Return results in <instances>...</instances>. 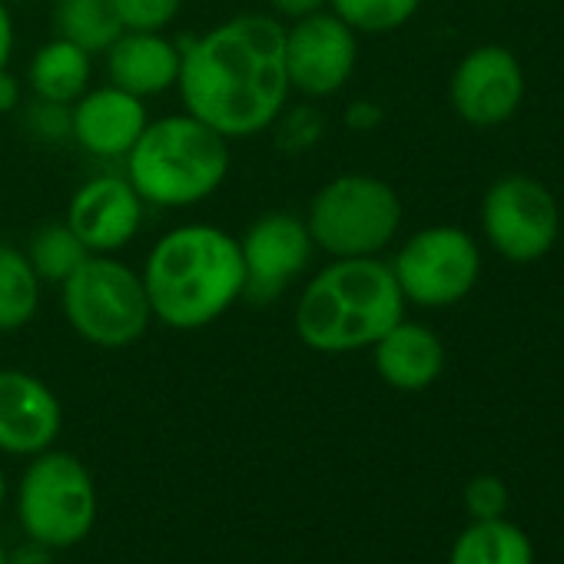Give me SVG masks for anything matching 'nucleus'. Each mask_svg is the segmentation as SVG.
<instances>
[{
    "label": "nucleus",
    "mask_w": 564,
    "mask_h": 564,
    "mask_svg": "<svg viewBox=\"0 0 564 564\" xmlns=\"http://www.w3.org/2000/svg\"><path fill=\"white\" fill-rule=\"evenodd\" d=\"M64 405L57 392L24 372V369H0V452L34 458L61 438Z\"/></svg>",
    "instance_id": "14"
},
{
    "label": "nucleus",
    "mask_w": 564,
    "mask_h": 564,
    "mask_svg": "<svg viewBox=\"0 0 564 564\" xmlns=\"http://www.w3.org/2000/svg\"><path fill=\"white\" fill-rule=\"evenodd\" d=\"M90 77H94V54L57 34L47 44H41L28 64V87L34 100L57 104V107L77 104L90 90Z\"/></svg>",
    "instance_id": "18"
},
{
    "label": "nucleus",
    "mask_w": 564,
    "mask_h": 564,
    "mask_svg": "<svg viewBox=\"0 0 564 564\" xmlns=\"http://www.w3.org/2000/svg\"><path fill=\"white\" fill-rule=\"evenodd\" d=\"M269 14L279 18L282 24H293L303 18H313L319 11H329V0H265Z\"/></svg>",
    "instance_id": "27"
},
{
    "label": "nucleus",
    "mask_w": 564,
    "mask_h": 564,
    "mask_svg": "<svg viewBox=\"0 0 564 564\" xmlns=\"http://www.w3.org/2000/svg\"><path fill=\"white\" fill-rule=\"evenodd\" d=\"M286 24L269 11L232 14L206 34L180 44L183 110L232 140L265 133L290 107Z\"/></svg>",
    "instance_id": "1"
},
{
    "label": "nucleus",
    "mask_w": 564,
    "mask_h": 564,
    "mask_svg": "<svg viewBox=\"0 0 564 564\" xmlns=\"http://www.w3.org/2000/svg\"><path fill=\"white\" fill-rule=\"evenodd\" d=\"M422 0H329V11L346 21L356 34H392L405 28Z\"/></svg>",
    "instance_id": "23"
},
{
    "label": "nucleus",
    "mask_w": 564,
    "mask_h": 564,
    "mask_svg": "<svg viewBox=\"0 0 564 564\" xmlns=\"http://www.w3.org/2000/svg\"><path fill=\"white\" fill-rule=\"evenodd\" d=\"M4 498H8V478L0 471V508H4Z\"/></svg>",
    "instance_id": "32"
},
{
    "label": "nucleus",
    "mask_w": 564,
    "mask_h": 564,
    "mask_svg": "<svg viewBox=\"0 0 564 564\" xmlns=\"http://www.w3.org/2000/svg\"><path fill=\"white\" fill-rule=\"evenodd\" d=\"M54 34L84 47L87 54H104L120 34L113 0H57L54 4Z\"/></svg>",
    "instance_id": "21"
},
{
    "label": "nucleus",
    "mask_w": 564,
    "mask_h": 564,
    "mask_svg": "<svg viewBox=\"0 0 564 564\" xmlns=\"http://www.w3.org/2000/svg\"><path fill=\"white\" fill-rule=\"evenodd\" d=\"M229 140L193 113L150 120L123 156V176L147 206L189 209L219 193L229 176Z\"/></svg>",
    "instance_id": "4"
},
{
    "label": "nucleus",
    "mask_w": 564,
    "mask_h": 564,
    "mask_svg": "<svg viewBox=\"0 0 564 564\" xmlns=\"http://www.w3.org/2000/svg\"><path fill=\"white\" fill-rule=\"evenodd\" d=\"M452 110L471 127H501L524 100V70L501 44L468 51L448 80Z\"/></svg>",
    "instance_id": "12"
},
{
    "label": "nucleus",
    "mask_w": 564,
    "mask_h": 564,
    "mask_svg": "<svg viewBox=\"0 0 564 564\" xmlns=\"http://www.w3.org/2000/svg\"><path fill=\"white\" fill-rule=\"evenodd\" d=\"M61 310L67 326L97 349H130L153 326L140 269L117 256H87L61 282Z\"/></svg>",
    "instance_id": "5"
},
{
    "label": "nucleus",
    "mask_w": 564,
    "mask_h": 564,
    "mask_svg": "<svg viewBox=\"0 0 564 564\" xmlns=\"http://www.w3.org/2000/svg\"><path fill=\"white\" fill-rule=\"evenodd\" d=\"M303 219L329 259L382 256L402 229V199L382 176L343 173L316 189Z\"/></svg>",
    "instance_id": "6"
},
{
    "label": "nucleus",
    "mask_w": 564,
    "mask_h": 564,
    "mask_svg": "<svg viewBox=\"0 0 564 564\" xmlns=\"http://www.w3.org/2000/svg\"><path fill=\"white\" fill-rule=\"evenodd\" d=\"M379 120H382V110L376 104H369V100H356L346 110V123L352 130H372V127H379Z\"/></svg>",
    "instance_id": "30"
},
{
    "label": "nucleus",
    "mask_w": 564,
    "mask_h": 564,
    "mask_svg": "<svg viewBox=\"0 0 564 564\" xmlns=\"http://www.w3.org/2000/svg\"><path fill=\"white\" fill-rule=\"evenodd\" d=\"M465 511L471 521H488V518H505L508 511V488L498 475H475L465 485Z\"/></svg>",
    "instance_id": "26"
},
{
    "label": "nucleus",
    "mask_w": 564,
    "mask_h": 564,
    "mask_svg": "<svg viewBox=\"0 0 564 564\" xmlns=\"http://www.w3.org/2000/svg\"><path fill=\"white\" fill-rule=\"evenodd\" d=\"M150 123L147 100L113 87H90L70 104V140L97 160H123Z\"/></svg>",
    "instance_id": "15"
},
{
    "label": "nucleus",
    "mask_w": 564,
    "mask_h": 564,
    "mask_svg": "<svg viewBox=\"0 0 564 564\" xmlns=\"http://www.w3.org/2000/svg\"><path fill=\"white\" fill-rule=\"evenodd\" d=\"M34 272L41 275V282H51V286H61L67 282L77 265L90 256L84 249V242L77 239V232L61 219V223H44L34 236H31V246L24 249Z\"/></svg>",
    "instance_id": "22"
},
{
    "label": "nucleus",
    "mask_w": 564,
    "mask_h": 564,
    "mask_svg": "<svg viewBox=\"0 0 564 564\" xmlns=\"http://www.w3.org/2000/svg\"><path fill=\"white\" fill-rule=\"evenodd\" d=\"M405 296L382 256L329 259L300 290L293 326L306 349L346 356L372 349L399 319Z\"/></svg>",
    "instance_id": "3"
},
{
    "label": "nucleus",
    "mask_w": 564,
    "mask_h": 564,
    "mask_svg": "<svg viewBox=\"0 0 564 564\" xmlns=\"http://www.w3.org/2000/svg\"><path fill=\"white\" fill-rule=\"evenodd\" d=\"M44 282L18 246L0 242V333H21L41 313Z\"/></svg>",
    "instance_id": "20"
},
{
    "label": "nucleus",
    "mask_w": 564,
    "mask_h": 564,
    "mask_svg": "<svg viewBox=\"0 0 564 564\" xmlns=\"http://www.w3.org/2000/svg\"><path fill=\"white\" fill-rule=\"evenodd\" d=\"M8 4H11V0H8Z\"/></svg>",
    "instance_id": "34"
},
{
    "label": "nucleus",
    "mask_w": 564,
    "mask_h": 564,
    "mask_svg": "<svg viewBox=\"0 0 564 564\" xmlns=\"http://www.w3.org/2000/svg\"><path fill=\"white\" fill-rule=\"evenodd\" d=\"M0 564H8V551L4 547H0Z\"/></svg>",
    "instance_id": "33"
},
{
    "label": "nucleus",
    "mask_w": 564,
    "mask_h": 564,
    "mask_svg": "<svg viewBox=\"0 0 564 564\" xmlns=\"http://www.w3.org/2000/svg\"><path fill=\"white\" fill-rule=\"evenodd\" d=\"M448 564H534V544L505 518L471 521L455 538Z\"/></svg>",
    "instance_id": "19"
},
{
    "label": "nucleus",
    "mask_w": 564,
    "mask_h": 564,
    "mask_svg": "<svg viewBox=\"0 0 564 564\" xmlns=\"http://www.w3.org/2000/svg\"><path fill=\"white\" fill-rule=\"evenodd\" d=\"M376 372L386 386L399 392L429 389L445 369V346L435 329L422 323L399 319L376 346H372Z\"/></svg>",
    "instance_id": "17"
},
{
    "label": "nucleus",
    "mask_w": 564,
    "mask_h": 564,
    "mask_svg": "<svg viewBox=\"0 0 564 564\" xmlns=\"http://www.w3.org/2000/svg\"><path fill=\"white\" fill-rule=\"evenodd\" d=\"M481 232L488 246L508 262H534L551 252L561 232V209L554 193L524 173H508L485 189Z\"/></svg>",
    "instance_id": "9"
},
{
    "label": "nucleus",
    "mask_w": 564,
    "mask_h": 564,
    "mask_svg": "<svg viewBox=\"0 0 564 564\" xmlns=\"http://www.w3.org/2000/svg\"><path fill=\"white\" fill-rule=\"evenodd\" d=\"M236 239L246 269L242 300L256 306L286 296L316 256V242L306 229V219L290 209H269L256 216Z\"/></svg>",
    "instance_id": "10"
},
{
    "label": "nucleus",
    "mask_w": 564,
    "mask_h": 564,
    "mask_svg": "<svg viewBox=\"0 0 564 564\" xmlns=\"http://www.w3.org/2000/svg\"><path fill=\"white\" fill-rule=\"evenodd\" d=\"M389 265L405 303L448 310L475 290L481 249L462 226H425L399 246Z\"/></svg>",
    "instance_id": "8"
},
{
    "label": "nucleus",
    "mask_w": 564,
    "mask_h": 564,
    "mask_svg": "<svg viewBox=\"0 0 564 564\" xmlns=\"http://www.w3.org/2000/svg\"><path fill=\"white\" fill-rule=\"evenodd\" d=\"M286 74L293 94L306 100L336 97L356 74L359 34L333 11L286 24Z\"/></svg>",
    "instance_id": "11"
},
{
    "label": "nucleus",
    "mask_w": 564,
    "mask_h": 564,
    "mask_svg": "<svg viewBox=\"0 0 564 564\" xmlns=\"http://www.w3.org/2000/svg\"><path fill=\"white\" fill-rule=\"evenodd\" d=\"M140 279L153 323L176 333L206 329L246 293L239 239L213 223H180L150 246Z\"/></svg>",
    "instance_id": "2"
},
{
    "label": "nucleus",
    "mask_w": 564,
    "mask_h": 564,
    "mask_svg": "<svg viewBox=\"0 0 564 564\" xmlns=\"http://www.w3.org/2000/svg\"><path fill=\"white\" fill-rule=\"evenodd\" d=\"M147 216V203L120 173H100L80 183L67 203L64 223L77 232L90 256H117L127 249Z\"/></svg>",
    "instance_id": "13"
},
{
    "label": "nucleus",
    "mask_w": 564,
    "mask_h": 564,
    "mask_svg": "<svg viewBox=\"0 0 564 564\" xmlns=\"http://www.w3.org/2000/svg\"><path fill=\"white\" fill-rule=\"evenodd\" d=\"M18 47V31H14V14L8 0H0V67H8Z\"/></svg>",
    "instance_id": "28"
},
{
    "label": "nucleus",
    "mask_w": 564,
    "mask_h": 564,
    "mask_svg": "<svg viewBox=\"0 0 564 564\" xmlns=\"http://www.w3.org/2000/svg\"><path fill=\"white\" fill-rule=\"evenodd\" d=\"M269 130H275V147L282 153H286V156H300V153L313 150L323 140L326 120H323V113L313 104H300V107H286V110H282Z\"/></svg>",
    "instance_id": "24"
},
{
    "label": "nucleus",
    "mask_w": 564,
    "mask_h": 564,
    "mask_svg": "<svg viewBox=\"0 0 564 564\" xmlns=\"http://www.w3.org/2000/svg\"><path fill=\"white\" fill-rule=\"evenodd\" d=\"M113 11L123 31H166L180 18L183 0H113Z\"/></svg>",
    "instance_id": "25"
},
{
    "label": "nucleus",
    "mask_w": 564,
    "mask_h": 564,
    "mask_svg": "<svg viewBox=\"0 0 564 564\" xmlns=\"http://www.w3.org/2000/svg\"><path fill=\"white\" fill-rule=\"evenodd\" d=\"M8 564H51V547L31 541V544H24L21 551L8 554Z\"/></svg>",
    "instance_id": "31"
},
{
    "label": "nucleus",
    "mask_w": 564,
    "mask_h": 564,
    "mask_svg": "<svg viewBox=\"0 0 564 564\" xmlns=\"http://www.w3.org/2000/svg\"><path fill=\"white\" fill-rule=\"evenodd\" d=\"M24 100V87L21 80L11 74V67H0V117H8L21 107Z\"/></svg>",
    "instance_id": "29"
},
{
    "label": "nucleus",
    "mask_w": 564,
    "mask_h": 564,
    "mask_svg": "<svg viewBox=\"0 0 564 564\" xmlns=\"http://www.w3.org/2000/svg\"><path fill=\"white\" fill-rule=\"evenodd\" d=\"M18 521L31 541L51 551L80 544L97 524V485L90 468L61 448L34 455L18 485Z\"/></svg>",
    "instance_id": "7"
},
{
    "label": "nucleus",
    "mask_w": 564,
    "mask_h": 564,
    "mask_svg": "<svg viewBox=\"0 0 564 564\" xmlns=\"http://www.w3.org/2000/svg\"><path fill=\"white\" fill-rule=\"evenodd\" d=\"M104 57L110 84L140 100L176 90L183 51L163 31H123Z\"/></svg>",
    "instance_id": "16"
}]
</instances>
